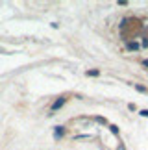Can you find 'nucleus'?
Segmentation results:
<instances>
[{"instance_id": "f03ea898", "label": "nucleus", "mask_w": 148, "mask_h": 150, "mask_svg": "<svg viewBox=\"0 0 148 150\" xmlns=\"http://www.w3.org/2000/svg\"><path fill=\"white\" fill-rule=\"evenodd\" d=\"M87 76H98V71H87Z\"/></svg>"}, {"instance_id": "6e6552de", "label": "nucleus", "mask_w": 148, "mask_h": 150, "mask_svg": "<svg viewBox=\"0 0 148 150\" xmlns=\"http://www.w3.org/2000/svg\"><path fill=\"white\" fill-rule=\"evenodd\" d=\"M144 65H146V67H148V59H146V61H144Z\"/></svg>"}, {"instance_id": "7ed1b4c3", "label": "nucleus", "mask_w": 148, "mask_h": 150, "mask_svg": "<svg viewBox=\"0 0 148 150\" xmlns=\"http://www.w3.org/2000/svg\"><path fill=\"white\" fill-rule=\"evenodd\" d=\"M135 89H137V91H141V93H146V89L143 87V85H135Z\"/></svg>"}, {"instance_id": "423d86ee", "label": "nucleus", "mask_w": 148, "mask_h": 150, "mask_svg": "<svg viewBox=\"0 0 148 150\" xmlns=\"http://www.w3.org/2000/svg\"><path fill=\"white\" fill-rule=\"evenodd\" d=\"M109 128H111L113 134H118V128H117V126H109Z\"/></svg>"}, {"instance_id": "20e7f679", "label": "nucleus", "mask_w": 148, "mask_h": 150, "mask_svg": "<svg viewBox=\"0 0 148 150\" xmlns=\"http://www.w3.org/2000/svg\"><path fill=\"white\" fill-rule=\"evenodd\" d=\"M56 135H63V128H61V126H58V130H56Z\"/></svg>"}, {"instance_id": "39448f33", "label": "nucleus", "mask_w": 148, "mask_h": 150, "mask_svg": "<svg viewBox=\"0 0 148 150\" xmlns=\"http://www.w3.org/2000/svg\"><path fill=\"white\" fill-rule=\"evenodd\" d=\"M128 47H130V48H133V50H135V48H139V45H135V43H130V45H128Z\"/></svg>"}, {"instance_id": "f257e3e1", "label": "nucleus", "mask_w": 148, "mask_h": 150, "mask_svg": "<svg viewBox=\"0 0 148 150\" xmlns=\"http://www.w3.org/2000/svg\"><path fill=\"white\" fill-rule=\"evenodd\" d=\"M63 104H65V98H59L58 102H54V106H52V109H54V111H56V109H58V108H61V106H63Z\"/></svg>"}, {"instance_id": "0eeeda50", "label": "nucleus", "mask_w": 148, "mask_h": 150, "mask_svg": "<svg viewBox=\"0 0 148 150\" xmlns=\"http://www.w3.org/2000/svg\"><path fill=\"white\" fill-rule=\"evenodd\" d=\"M141 115H143V117H148V109H143V111H141Z\"/></svg>"}]
</instances>
